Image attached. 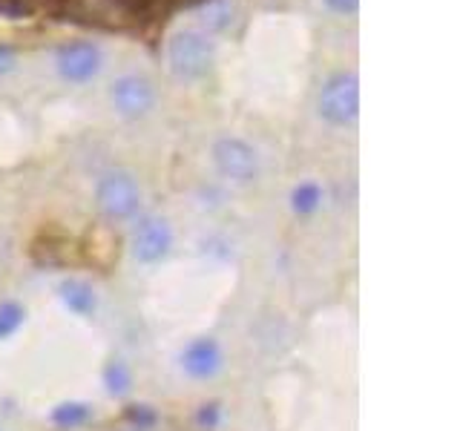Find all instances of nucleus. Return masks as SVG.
Segmentation results:
<instances>
[{"mask_svg": "<svg viewBox=\"0 0 460 431\" xmlns=\"http://www.w3.org/2000/svg\"><path fill=\"white\" fill-rule=\"evenodd\" d=\"M43 6H47L52 14H58L61 0H0V14H6V18H21V14H32Z\"/></svg>", "mask_w": 460, "mask_h": 431, "instance_id": "obj_15", "label": "nucleus"}, {"mask_svg": "<svg viewBox=\"0 0 460 431\" xmlns=\"http://www.w3.org/2000/svg\"><path fill=\"white\" fill-rule=\"evenodd\" d=\"M234 14H236L234 0H205L201 4V32L205 35L225 32L234 23Z\"/></svg>", "mask_w": 460, "mask_h": 431, "instance_id": "obj_10", "label": "nucleus"}, {"mask_svg": "<svg viewBox=\"0 0 460 431\" xmlns=\"http://www.w3.org/2000/svg\"><path fill=\"white\" fill-rule=\"evenodd\" d=\"M325 4L340 14H351V12H357L359 0H325Z\"/></svg>", "mask_w": 460, "mask_h": 431, "instance_id": "obj_17", "label": "nucleus"}, {"mask_svg": "<svg viewBox=\"0 0 460 431\" xmlns=\"http://www.w3.org/2000/svg\"><path fill=\"white\" fill-rule=\"evenodd\" d=\"M179 363H181V371L187 374V377H193V380H213L216 374L222 371L225 356H222L219 342H216L213 337H199V339H193L181 351Z\"/></svg>", "mask_w": 460, "mask_h": 431, "instance_id": "obj_8", "label": "nucleus"}, {"mask_svg": "<svg viewBox=\"0 0 460 431\" xmlns=\"http://www.w3.org/2000/svg\"><path fill=\"white\" fill-rule=\"evenodd\" d=\"M320 115L334 127H349L359 115V84L351 72H340L320 92Z\"/></svg>", "mask_w": 460, "mask_h": 431, "instance_id": "obj_3", "label": "nucleus"}, {"mask_svg": "<svg viewBox=\"0 0 460 431\" xmlns=\"http://www.w3.org/2000/svg\"><path fill=\"white\" fill-rule=\"evenodd\" d=\"M58 296H61L64 305L78 316H93L98 308L95 287L84 279H64L61 285H58Z\"/></svg>", "mask_w": 460, "mask_h": 431, "instance_id": "obj_9", "label": "nucleus"}, {"mask_svg": "<svg viewBox=\"0 0 460 431\" xmlns=\"http://www.w3.org/2000/svg\"><path fill=\"white\" fill-rule=\"evenodd\" d=\"M133 256L141 265H155L167 259V253L172 251V227L162 216H144V219L136 222L133 227Z\"/></svg>", "mask_w": 460, "mask_h": 431, "instance_id": "obj_5", "label": "nucleus"}, {"mask_svg": "<svg viewBox=\"0 0 460 431\" xmlns=\"http://www.w3.org/2000/svg\"><path fill=\"white\" fill-rule=\"evenodd\" d=\"M110 98H112V107L119 110V115H124V119H141V115H147L155 104V92L150 81L138 75H124L115 81Z\"/></svg>", "mask_w": 460, "mask_h": 431, "instance_id": "obj_7", "label": "nucleus"}, {"mask_svg": "<svg viewBox=\"0 0 460 431\" xmlns=\"http://www.w3.org/2000/svg\"><path fill=\"white\" fill-rule=\"evenodd\" d=\"M12 66H14V55H12V49L0 47V75H4V72H9Z\"/></svg>", "mask_w": 460, "mask_h": 431, "instance_id": "obj_18", "label": "nucleus"}, {"mask_svg": "<svg viewBox=\"0 0 460 431\" xmlns=\"http://www.w3.org/2000/svg\"><path fill=\"white\" fill-rule=\"evenodd\" d=\"M104 385L112 397H127L133 391V371H129L124 359H110L104 368Z\"/></svg>", "mask_w": 460, "mask_h": 431, "instance_id": "obj_11", "label": "nucleus"}, {"mask_svg": "<svg viewBox=\"0 0 460 431\" xmlns=\"http://www.w3.org/2000/svg\"><path fill=\"white\" fill-rule=\"evenodd\" d=\"M213 164L227 181L251 184L259 176V155L248 141L242 138H222L213 144Z\"/></svg>", "mask_w": 460, "mask_h": 431, "instance_id": "obj_4", "label": "nucleus"}, {"mask_svg": "<svg viewBox=\"0 0 460 431\" xmlns=\"http://www.w3.org/2000/svg\"><path fill=\"white\" fill-rule=\"evenodd\" d=\"M216 61V43L201 29H181L167 43V64L179 81L205 78Z\"/></svg>", "mask_w": 460, "mask_h": 431, "instance_id": "obj_1", "label": "nucleus"}, {"mask_svg": "<svg viewBox=\"0 0 460 431\" xmlns=\"http://www.w3.org/2000/svg\"><path fill=\"white\" fill-rule=\"evenodd\" d=\"M90 417H93V409L86 406V402L72 400V402H61V406L52 411V423L61 428H78L90 420Z\"/></svg>", "mask_w": 460, "mask_h": 431, "instance_id": "obj_12", "label": "nucleus"}, {"mask_svg": "<svg viewBox=\"0 0 460 431\" xmlns=\"http://www.w3.org/2000/svg\"><path fill=\"white\" fill-rule=\"evenodd\" d=\"M320 201H323V190H320V184H314V181H302L291 193V207L299 216L314 213L316 207H320Z\"/></svg>", "mask_w": 460, "mask_h": 431, "instance_id": "obj_13", "label": "nucleus"}, {"mask_svg": "<svg viewBox=\"0 0 460 431\" xmlns=\"http://www.w3.org/2000/svg\"><path fill=\"white\" fill-rule=\"evenodd\" d=\"M216 420H219V406H216V402H210V406H201V411H199V423H201V426H208V428H213Z\"/></svg>", "mask_w": 460, "mask_h": 431, "instance_id": "obj_16", "label": "nucleus"}, {"mask_svg": "<svg viewBox=\"0 0 460 431\" xmlns=\"http://www.w3.org/2000/svg\"><path fill=\"white\" fill-rule=\"evenodd\" d=\"M26 322V308L21 302H0V339H9L18 334V328Z\"/></svg>", "mask_w": 460, "mask_h": 431, "instance_id": "obj_14", "label": "nucleus"}, {"mask_svg": "<svg viewBox=\"0 0 460 431\" xmlns=\"http://www.w3.org/2000/svg\"><path fill=\"white\" fill-rule=\"evenodd\" d=\"M58 72L72 81V84H84L98 75L101 69V61H104V55L90 40H75V43H64L61 49H58Z\"/></svg>", "mask_w": 460, "mask_h": 431, "instance_id": "obj_6", "label": "nucleus"}, {"mask_svg": "<svg viewBox=\"0 0 460 431\" xmlns=\"http://www.w3.org/2000/svg\"><path fill=\"white\" fill-rule=\"evenodd\" d=\"M95 205L110 222H127L133 219L141 207V190L136 179L124 170H115L101 176L95 187Z\"/></svg>", "mask_w": 460, "mask_h": 431, "instance_id": "obj_2", "label": "nucleus"}]
</instances>
